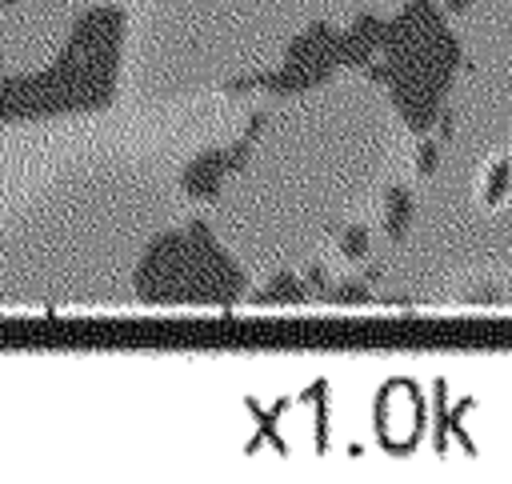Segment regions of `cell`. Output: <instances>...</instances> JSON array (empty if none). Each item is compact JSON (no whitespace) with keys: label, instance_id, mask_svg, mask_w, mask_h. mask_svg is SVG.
<instances>
[{"label":"cell","instance_id":"ba28073f","mask_svg":"<svg viewBox=\"0 0 512 484\" xmlns=\"http://www.w3.org/2000/svg\"><path fill=\"white\" fill-rule=\"evenodd\" d=\"M324 280H328V268H324V264H312V268H308V284L324 288Z\"/></svg>","mask_w":512,"mask_h":484},{"label":"cell","instance_id":"7a4b0ae2","mask_svg":"<svg viewBox=\"0 0 512 484\" xmlns=\"http://www.w3.org/2000/svg\"><path fill=\"white\" fill-rule=\"evenodd\" d=\"M412 216H416V200L404 184H388L384 192V232L392 240H400L408 228H412Z\"/></svg>","mask_w":512,"mask_h":484},{"label":"cell","instance_id":"8992f818","mask_svg":"<svg viewBox=\"0 0 512 484\" xmlns=\"http://www.w3.org/2000/svg\"><path fill=\"white\" fill-rule=\"evenodd\" d=\"M372 292H368V280H348V284H340L336 292H332V300L336 304H364Z\"/></svg>","mask_w":512,"mask_h":484},{"label":"cell","instance_id":"277c9868","mask_svg":"<svg viewBox=\"0 0 512 484\" xmlns=\"http://www.w3.org/2000/svg\"><path fill=\"white\" fill-rule=\"evenodd\" d=\"M508 184H512V160H500L496 168H492V176H488V188H484V200H500L504 192H508Z\"/></svg>","mask_w":512,"mask_h":484},{"label":"cell","instance_id":"3957f363","mask_svg":"<svg viewBox=\"0 0 512 484\" xmlns=\"http://www.w3.org/2000/svg\"><path fill=\"white\" fill-rule=\"evenodd\" d=\"M256 300H264V304H288V300H292V304H300V300H304V284H300L296 276L280 272V276H276V280H272Z\"/></svg>","mask_w":512,"mask_h":484},{"label":"cell","instance_id":"30bf717a","mask_svg":"<svg viewBox=\"0 0 512 484\" xmlns=\"http://www.w3.org/2000/svg\"><path fill=\"white\" fill-rule=\"evenodd\" d=\"M4 4H12V0H0V8H4Z\"/></svg>","mask_w":512,"mask_h":484},{"label":"cell","instance_id":"5b68a950","mask_svg":"<svg viewBox=\"0 0 512 484\" xmlns=\"http://www.w3.org/2000/svg\"><path fill=\"white\" fill-rule=\"evenodd\" d=\"M340 252L348 256V260H364L368 256V228H348L344 236H340Z\"/></svg>","mask_w":512,"mask_h":484},{"label":"cell","instance_id":"6da1fadb","mask_svg":"<svg viewBox=\"0 0 512 484\" xmlns=\"http://www.w3.org/2000/svg\"><path fill=\"white\" fill-rule=\"evenodd\" d=\"M248 148H252V136H244V140L232 144V148H208V152H200V156L184 168V192H188V196H216L220 180H224L228 172H236V168L248 164Z\"/></svg>","mask_w":512,"mask_h":484},{"label":"cell","instance_id":"52a82bcc","mask_svg":"<svg viewBox=\"0 0 512 484\" xmlns=\"http://www.w3.org/2000/svg\"><path fill=\"white\" fill-rule=\"evenodd\" d=\"M416 168H420V172H432V168H436V144H424V148H420Z\"/></svg>","mask_w":512,"mask_h":484},{"label":"cell","instance_id":"9c48e42d","mask_svg":"<svg viewBox=\"0 0 512 484\" xmlns=\"http://www.w3.org/2000/svg\"><path fill=\"white\" fill-rule=\"evenodd\" d=\"M464 4H468V0H448V8H452V12H456V8H464Z\"/></svg>","mask_w":512,"mask_h":484}]
</instances>
